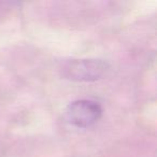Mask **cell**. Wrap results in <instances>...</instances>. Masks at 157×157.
Returning a JSON list of instances; mask_svg holds the SVG:
<instances>
[{"label":"cell","instance_id":"1","mask_svg":"<svg viewBox=\"0 0 157 157\" xmlns=\"http://www.w3.org/2000/svg\"><path fill=\"white\" fill-rule=\"evenodd\" d=\"M109 65L101 59H72L61 67V75L76 82L97 81L107 72Z\"/></svg>","mask_w":157,"mask_h":157},{"label":"cell","instance_id":"2","mask_svg":"<svg viewBox=\"0 0 157 157\" xmlns=\"http://www.w3.org/2000/svg\"><path fill=\"white\" fill-rule=\"evenodd\" d=\"M102 114L100 105L88 99L71 102L66 110V117L71 125L78 128H87L94 125Z\"/></svg>","mask_w":157,"mask_h":157}]
</instances>
